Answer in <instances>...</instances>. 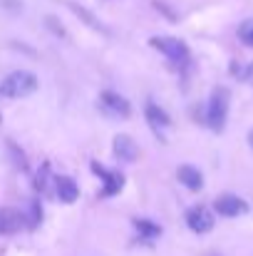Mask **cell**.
Returning a JSON list of instances; mask_svg holds the SVG:
<instances>
[{
  "label": "cell",
  "mask_w": 253,
  "mask_h": 256,
  "mask_svg": "<svg viewBox=\"0 0 253 256\" xmlns=\"http://www.w3.org/2000/svg\"><path fill=\"white\" fill-rule=\"evenodd\" d=\"M176 179H179V184L186 186L189 192H199V189L204 186V174L196 170V167H191V164H181V167L176 170Z\"/></svg>",
  "instance_id": "cell-12"
},
{
  "label": "cell",
  "mask_w": 253,
  "mask_h": 256,
  "mask_svg": "<svg viewBox=\"0 0 253 256\" xmlns=\"http://www.w3.org/2000/svg\"><path fill=\"white\" fill-rule=\"evenodd\" d=\"M92 172L102 179V192H99V196L102 199H109V196H117L119 192H122V186H124V176L119 174V172H109L104 170V167H99L97 162H92Z\"/></svg>",
  "instance_id": "cell-6"
},
{
  "label": "cell",
  "mask_w": 253,
  "mask_h": 256,
  "mask_svg": "<svg viewBox=\"0 0 253 256\" xmlns=\"http://www.w3.org/2000/svg\"><path fill=\"white\" fill-rule=\"evenodd\" d=\"M22 219H25V226L27 229H37V224L42 222V206H40V202H27V212L22 214Z\"/></svg>",
  "instance_id": "cell-14"
},
{
  "label": "cell",
  "mask_w": 253,
  "mask_h": 256,
  "mask_svg": "<svg viewBox=\"0 0 253 256\" xmlns=\"http://www.w3.org/2000/svg\"><path fill=\"white\" fill-rule=\"evenodd\" d=\"M239 75H241V80H244L246 85H253V62H251V65H246Z\"/></svg>",
  "instance_id": "cell-16"
},
{
  "label": "cell",
  "mask_w": 253,
  "mask_h": 256,
  "mask_svg": "<svg viewBox=\"0 0 253 256\" xmlns=\"http://www.w3.org/2000/svg\"><path fill=\"white\" fill-rule=\"evenodd\" d=\"M144 117H147V122H149V127L157 132V134H162L164 130L171 127V117H169L167 112L159 107V104H154V102H149L147 107H144Z\"/></svg>",
  "instance_id": "cell-11"
},
{
  "label": "cell",
  "mask_w": 253,
  "mask_h": 256,
  "mask_svg": "<svg viewBox=\"0 0 253 256\" xmlns=\"http://www.w3.org/2000/svg\"><path fill=\"white\" fill-rule=\"evenodd\" d=\"M186 226L194 232V234H209L214 229V214L206 209V206H191L184 216Z\"/></svg>",
  "instance_id": "cell-7"
},
{
  "label": "cell",
  "mask_w": 253,
  "mask_h": 256,
  "mask_svg": "<svg viewBox=\"0 0 253 256\" xmlns=\"http://www.w3.org/2000/svg\"><path fill=\"white\" fill-rule=\"evenodd\" d=\"M112 150H114V157H117L119 162H129V164H132V162L139 157V147H137V142H134L129 134H117Z\"/></svg>",
  "instance_id": "cell-9"
},
{
  "label": "cell",
  "mask_w": 253,
  "mask_h": 256,
  "mask_svg": "<svg viewBox=\"0 0 253 256\" xmlns=\"http://www.w3.org/2000/svg\"><path fill=\"white\" fill-rule=\"evenodd\" d=\"M40 87L37 78L27 70H15L10 72L7 78H2L0 82V97H7V100H20V97H30L35 90Z\"/></svg>",
  "instance_id": "cell-2"
},
{
  "label": "cell",
  "mask_w": 253,
  "mask_h": 256,
  "mask_svg": "<svg viewBox=\"0 0 253 256\" xmlns=\"http://www.w3.org/2000/svg\"><path fill=\"white\" fill-rule=\"evenodd\" d=\"M239 40L246 45V48H253V18L244 20L239 25Z\"/></svg>",
  "instance_id": "cell-15"
},
{
  "label": "cell",
  "mask_w": 253,
  "mask_h": 256,
  "mask_svg": "<svg viewBox=\"0 0 253 256\" xmlns=\"http://www.w3.org/2000/svg\"><path fill=\"white\" fill-rule=\"evenodd\" d=\"M0 122H2V117H0Z\"/></svg>",
  "instance_id": "cell-19"
},
{
  "label": "cell",
  "mask_w": 253,
  "mask_h": 256,
  "mask_svg": "<svg viewBox=\"0 0 253 256\" xmlns=\"http://www.w3.org/2000/svg\"><path fill=\"white\" fill-rule=\"evenodd\" d=\"M25 226L22 212L12 209V206H0V236H12Z\"/></svg>",
  "instance_id": "cell-8"
},
{
  "label": "cell",
  "mask_w": 253,
  "mask_h": 256,
  "mask_svg": "<svg viewBox=\"0 0 253 256\" xmlns=\"http://www.w3.org/2000/svg\"><path fill=\"white\" fill-rule=\"evenodd\" d=\"M55 194L62 204H75L80 199V186L72 176H55Z\"/></svg>",
  "instance_id": "cell-10"
},
{
  "label": "cell",
  "mask_w": 253,
  "mask_h": 256,
  "mask_svg": "<svg viewBox=\"0 0 253 256\" xmlns=\"http://www.w3.org/2000/svg\"><path fill=\"white\" fill-rule=\"evenodd\" d=\"M99 110H102L107 117H112V120H127V117L132 114V104H129L122 94H117V92H112V90H104V92L99 94Z\"/></svg>",
  "instance_id": "cell-4"
},
{
  "label": "cell",
  "mask_w": 253,
  "mask_h": 256,
  "mask_svg": "<svg viewBox=\"0 0 253 256\" xmlns=\"http://www.w3.org/2000/svg\"><path fill=\"white\" fill-rule=\"evenodd\" d=\"M149 45H152L154 50H159L169 62H171V65H176V68H186V65H189V60H191V52H189L186 42H184V40H179V38L154 35V38L149 40Z\"/></svg>",
  "instance_id": "cell-3"
},
{
  "label": "cell",
  "mask_w": 253,
  "mask_h": 256,
  "mask_svg": "<svg viewBox=\"0 0 253 256\" xmlns=\"http://www.w3.org/2000/svg\"><path fill=\"white\" fill-rule=\"evenodd\" d=\"M206 256H219V254H206Z\"/></svg>",
  "instance_id": "cell-18"
},
{
  "label": "cell",
  "mask_w": 253,
  "mask_h": 256,
  "mask_svg": "<svg viewBox=\"0 0 253 256\" xmlns=\"http://www.w3.org/2000/svg\"><path fill=\"white\" fill-rule=\"evenodd\" d=\"M214 212L219 216H226V219H236V216H244L249 212V202H244L241 196L236 194H221L216 196L214 202Z\"/></svg>",
  "instance_id": "cell-5"
},
{
  "label": "cell",
  "mask_w": 253,
  "mask_h": 256,
  "mask_svg": "<svg viewBox=\"0 0 253 256\" xmlns=\"http://www.w3.org/2000/svg\"><path fill=\"white\" fill-rule=\"evenodd\" d=\"M134 229H137L139 239H142V242H147V244L162 236V226H159V224H154L152 219H134Z\"/></svg>",
  "instance_id": "cell-13"
},
{
  "label": "cell",
  "mask_w": 253,
  "mask_h": 256,
  "mask_svg": "<svg viewBox=\"0 0 253 256\" xmlns=\"http://www.w3.org/2000/svg\"><path fill=\"white\" fill-rule=\"evenodd\" d=\"M229 102H231V94L226 87H216L206 102V127L211 132H224L226 127V117H229Z\"/></svg>",
  "instance_id": "cell-1"
},
{
  "label": "cell",
  "mask_w": 253,
  "mask_h": 256,
  "mask_svg": "<svg viewBox=\"0 0 253 256\" xmlns=\"http://www.w3.org/2000/svg\"><path fill=\"white\" fill-rule=\"evenodd\" d=\"M249 147H251V150H253V130H251V132H249Z\"/></svg>",
  "instance_id": "cell-17"
}]
</instances>
